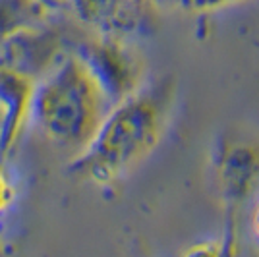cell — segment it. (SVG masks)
<instances>
[{
    "instance_id": "cell-1",
    "label": "cell",
    "mask_w": 259,
    "mask_h": 257,
    "mask_svg": "<svg viewBox=\"0 0 259 257\" xmlns=\"http://www.w3.org/2000/svg\"><path fill=\"white\" fill-rule=\"evenodd\" d=\"M170 97L172 87L162 79L112 107L91 141L70 161L68 172L99 186L122 178L159 145Z\"/></svg>"
},
{
    "instance_id": "cell-2",
    "label": "cell",
    "mask_w": 259,
    "mask_h": 257,
    "mask_svg": "<svg viewBox=\"0 0 259 257\" xmlns=\"http://www.w3.org/2000/svg\"><path fill=\"white\" fill-rule=\"evenodd\" d=\"M110 107L72 51L35 83L29 122L56 145L81 151Z\"/></svg>"
},
{
    "instance_id": "cell-3",
    "label": "cell",
    "mask_w": 259,
    "mask_h": 257,
    "mask_svg": "<svg viewBox=\"0 0 259 257\" xmlns=\"http://www.w3.org/2000/svg\"><path fill=\"white\" fill-rule=\"evenodd\" d=\"M83 70L110 108L145 87L143 60L132 41L91 35L74 47Z\"/></svg>"
},
{
    "instance_id": "cell-4",
    "label": "cell",
    "mask_w": 259,
    "mask_h": 257,
    "mask_svg": "<svg viewBox=\"0 0 259 257\" xmlns=\"http://www.w3.org/2000/svg\"><path fill=\"white\" fill-rule=\"evenodd\" d=\"M68 10L95 35L132 43L151 35L161 14L151 0H68Z\"/></svg>"
},
{
    "instance_id": "cell-5",
    "label": "cell",
    "mask_w": 259,
    "mask_h": 257,
    "mask_svg": "<svg viewBox=\"0 0 259 257\" xmlns=\"http://www.w3.org/2000/svg\"><path fill=\"white\" fill-rule=\"evenodd\" d=\"M64 37L51 22L12 35L0 43V66L37 83L66 56Z\"/></svg>"
},
{
    "instance_id": "cell-6",
    "label": "cell",
    "mask_w": 259,
    "mask_h": 257,
    "mask_svg": "<svg viewBox=\"0 0 259 257\" xmlns=\"http://www.w3.org/2000/svg\"><path fill=\"white\" fill-rule=\"evenodd\" d=\"M35 83L0 66V157L16 143L23 124L29 120Z\"/></svg>"
},
{
    "instance_id": "cell-7",
    "label": "cell",
    "mask_w": 259,
    "mask_h": 257,
    "mask_svg": "<svg viewBox=\"0 0 259 257\" xmlns=\"http://www.w3.org/2000/svg\"><path fill=\"white\" fill-rule=\"evenodd\" d=\"M259 180V151L248 145H238L223 155L221 182L225 195L240 201L248 195Z\"/></svg>"
},
{
    "instance_id": "cell-8",
    "label": "cell",
    "mask_w": 259,
    "mask_h": 257,
    "mask_svg": "<svg viewBox=\"0 0 259 257\" xmlns=\"http://www.w3.org/2000/svg\"><path fill=\"white\" fill-rule=\"evenodd\" d=\"M51 16L37 0H0V43L23 29L51 22Z\"/></svg>"
},
{
    "instance_id": "cell-9",
    "label": "cell",
    "mask_w": 259,
    "mask_h": 257,
    "mask_svg": "<svg viewBox=\"0 0 259 257\" xmlns=\"http://www.w3.org/2000/svg\"><path fill=\"white\" fill-rule=\"evenodd\" d=\"M182 257H236V240L234 232L228 230L221 242H203L195 244L184 251Z\"/></svg>"
},
{
    "instance_id": "cell-10",
    "label": "cell",
    "mask_w": 259,
    "mask_h": 257,
    "mask_svg": "<svg viewBox=\"0 0 259 257\" xmlns=\"http://www.w3.org/2000/svg\"><path fill=\"white\" fill-rule=\"evenodd\" d=\"M234 2H238V0H184L182 10L203 14V12H213L219 10V8H225L228 4H234Z\"/></svg>"
},
{
    "instance_id": "cell-11",
    "label": "cell",
    "mask_w": 259,
    "mask_h": 257,
    "mask_svg": "<svg viewBox=\"0 0 259 257\" xmlns=\"http://www.w3.org/2000/svg\"><path fill=\"white\" fill-rule=\"evenodd\" d=\"M16 197V190H14V184L8 178V172L4 168V164L0 162V215L4 213L8 207L12 205Z\"/></svg>"
},
{
    "instance_id": "cell-12",
    "label": "cell",
    "mask_w": 259,
    "mask_h": 257,
    "mask_svg": "<svg viewBox=\"0 0 259 257\" xmlns=\"http://www.w3.org/2000/svg\"><path fill=\"white\" fill-rule=\"evenodd\" d=\"M37 2H39L47 12H51V14H56V12L68 8V0H37Z\"/></svg>"
},
{
    "instance_id": "cell-13",
    "label": "cell",
    "mask_w": 259,
    "mask_h": 257,
    "mask_svg": "<svg viewBox=\"0 0 259 257\" xmlns=\"http://www.w3.org/2000/svg\"><path fill=\"white\" fill-rule=\"evenodd\" d=\"M159 10H174V8H182L184 0H151Z\"/></svg>"
},
{
    "instance_id": "cell-14",
    "label": "cell",
    "mask_w": 259,
    "mask_h": 257,
    "mask_svg": "<svg viewBox=\"0 0 259 257\" xmlns=\"http://www.w3.org/2000/svg\"><path fill=\"white\" fill-rule=\"evenodd\" d=\"M253 230H255V234L259 238V199L257 205H255V211H253Z\"/></svg>"
}]
</instances>
